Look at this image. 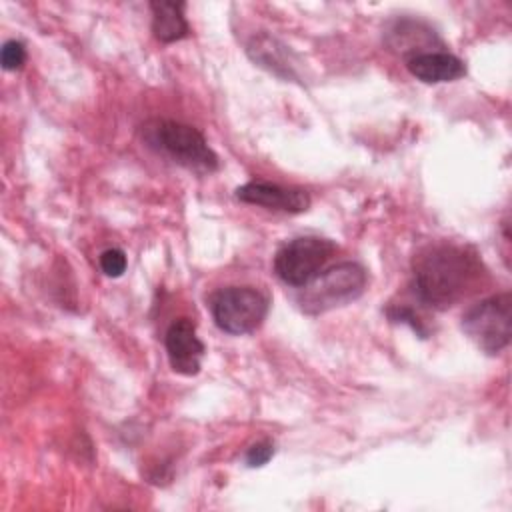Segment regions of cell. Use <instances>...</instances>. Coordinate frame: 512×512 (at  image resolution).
<instances>
[{
    "instance_id": "cell-1",
    "label": "cell",
    "mask_w": 512,
    "mask_h": 512,
    "mask_svg": "<svg viewBox=\"0 0 512 512\" xmlns=\"http://www.w3.org/2000/svg\"><path fill=\"white\" fill-rule=\"evenodd\" d=\"M412 274L418 298L436 310H446L478 286L484 266L472 250L444 242L422 248L414 256Z\"/></svg>"
},
{
    "instance_id": "cell-12",
    "label": "cell",
    "mask_w": 512,
    "mask_h": 512,
    "mask_svg": "<svg viewBox=\"0 0 512 512\" xmlns=\"http://www.w3.org/2000/svg\"><path fill=\"white\" fill-rule=\"evenodd\" d=\"M100 268L106 276L118 278L126 270V254L120 248H108L100 254Z\"/></svg>"
},
{
    "instance_id": "cell-10",
    "label": "cell",
    "mask_w": 512,
    "mask_h": 512,
    "mask_svg": "<svg viewBox=\"0 0 512 512\" xmlns=\"http://www.w3.org/2000/svg\"><path fill=\"white\" fill-rule=\"evenodd\" d=\"M152 32L160 42H176L188 36L190 28L184 18V2H150Z\"/></svg>"
},
{
    "instance_id": "cell-11",
    "label": "cell",
    "mask_w": 512,
    "mask_h": 512,
    "mask_svg": "<svg viewBox=\"0 0 512 512\" xmlns=\"http://www.w3.org/2000/svg\"><path fill=\"white\" fill-rule=\"evenodd\" d=\"M26 62V48L18 40H8L0 52V64L4 70H20Z\"/></svg>"
},
{
    "instance_id": "cell-2",
    "label": "cell",
    "mask_w": 512,
    "mask_h": 512,
    "mask_svg": "<svg viewBox=\"0 0 512 512\" xmlns=\"http://www.w3.org/2000/svg\"><path fill=\"white\" fill-rule=\"evenodd\" d=\"M146 140L168 154L174 162L196 170L214 172L218 168V156L208 146L204 134L190 124L176 120H154L144 128Z\"/></svg>"
},
{
    "instance_id": "cell-4",
    "label": "cell",
    "mask_w": 512,
    "mask_h": 512,
    "mask_svg": "<svg viewBox=\"0 0 512 512\" xmlns=\"http://www.w3.org/2000/svg\"><path fill=\"white\" fill-rule=\"evenodd\" d=\"M462 330L486 354L502 352L512 336L510 292L494 294L472 304L462 314Z\"/></svg>"
},
{
    "instance_id": "cell-5",
    "label": "cell",
    "mask_w": 512,
    "mask_h": 512,
    "mask_svg": "<svg viewBox=\"0 0 512 512\" xmlns=\"http://www.w3.org/2000/svg\"><path fill=\"white\" fill-rule=\"evenodd\" d=\"M210 312L216 326L240 336L254 332L268 314V298L250 286H228L212 294Z\"/></svg>"
},
{
    "instance_id": "cell-13",
    "label": "cell",
    "mask_w": 512,
    "mask_h": 512,
    "mask_svg": "<svg viewBox=\"0 0 512 512\" xmlns=\"http://www.w3.org/2000/svg\"><path fill=\"white\" fill-rule=\"evenodd\" d=\"M274 456V444L272 440H260L256 444H252L246 452V464L250 468H258L264 466L270 458Z\"/></svg>"
},
{
    "instance_id": "cell-7",
    "label": "cell",
    "mask_w": 512,
    "mask_h": 512,
    "mask_svg": "<svg viewBox=\"0 0 512 512\" xmlns=\"http://www.w3.org/2000/svg\"><path fill=\"white\" fill-rule=\"evenodd\" d=\"M166 354L170 368L184 376H194L200 372L204 358V344L196 336V324L190 318L174 320L164 336Z\"/></svg>"
},
{
    "instance_id": "cell-3",
    "label": "cell",
    "mask_w": 512,
    "mask_h": 512,
    "mask_svg": "<svg viewBox=\"0 0 512 512\" xmlns=\"http://www.w3.org/2000/svg\"><path fill=\"white\" fill-rule=\"evenodd\" d=\"M368 282L366 270L356 262H340L320 272L304 286L300 308L306 314H322L356 300Z\"/></svg>"
},
{
    "instance_id": "cell-14",
    "label": "cell",
    "mask_w": 512,
    "mask_h": 512,
    "mask_svg": "<svg viewBox=\"0 0 512 512\" xmlns=\"http://www.w3.org/2000/svg\"><path fill=\"white\" fill-rule=\"evenodd\" d=\"M388 316H390V320H398V322L410 324L412 330H416L420 336H426V330H424L422 322L412 314L410 308H404V306H400V308H388Z\"/></svg>"
},
{
    "instance_id": "cell-8",
    "label": "cell",
    "mask_w": 512,
    "mask_h": 512,
    "mask_svg": "<svg viewBox=\"0 0 512 512\" xmlns=\"http://www.w3.org/2000/svg\"><path fill=\"white\" fill-rule=\"evenodd\" d=\"M236 198L246 204H256L290 214H300L310 206V196L306 190L284 188L268 182H246L236 188Z\"/></svg>"
},
{
    "instance_id": "cell-9",
    "label": "cell",
    "mask_w": 512,
    "mask_h": 512,
    "mask_svg": "<svg viewBox=\"0 0 512 512\" xmlns=\"http://www.w3.org/2000/svg\"><path fill=\"white\" fill-rule=\"evenodd\" d=\"M408 72L428 84L452 82L466 74L464 62L450 52H416L406 58Z\"/></svg>"
},
{
    "instance_id": "cell-6",
    "label": "cell",
    "mask_w": 512,
    "mask_h": 512,
    "mask_svg": "<svg viewBox=\"0 0 512 512\" xmlns=\"http://www.w3.org/2000/svg\"><path fill=\"white\" fill-rule=\"evenodd\" d=\"M334 250L336 246L326 238H294L276 252L274 270L282 282L300 288L322 272Z\"/></svg>"
}]
</instances>
